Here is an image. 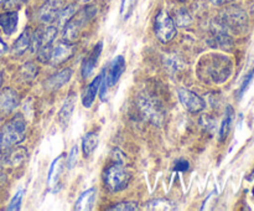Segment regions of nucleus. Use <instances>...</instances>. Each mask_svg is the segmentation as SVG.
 <instances>
[{
    "label": "nucleus",
    "instance_id": "f257e3e1",
    "mask_svg": "<svg viewBox=\"0 0 254 211\" xmlns=\"http://www.w3.org/2000/svg\"><path fill=\"white\" fill-rule=\"evenodd\" d=\"M25 137H26V122L21 114H17L6 122L0 129V151L9 150L16 144L21 143Z\"/></svg>",
    "mask_w": 254,
    "mask_h": 211
},
{
    "label": "nucleus",
    "instance_id": "f03ea898",
    "mask_svg": "<svg viewBox=\"0 0 254 211\" xmlns=\"http://www.w3.org/2000/svg\"><path fill=\"white\" fill-rule=\"evenodd\" d=\"M202 62L205 66L200 65V70H203L206 77L215 83H223L232 73V62L223 55H208Z\"/></svg>",
    "mask_w": 254,
    "mask_h": 211
},
{
    "label": "nucleus",
    "instance_id": "7ed1b4c3",
    "mask_svg": "<svg viewBox=\"0 0 254 211\" xmlns=\"http://www.w3.org/2000/svg\"><path fill=\"white\" fill-rule=\"evenodd\" d=\"M218 22L225 27L227 31L242 32L247 29L248 17L245 10L240 6H228L222 10L220 14Z\"/></svg>",
    "mask_w": 254,
    "mask_h": 211
},
{
    "label": "nucleus",
    "instance_id": "20e7f679",
    "mask_svg": "<svg viewBox=\"0 0 254 211\" xmlns=\"http://www.w3.org/2000/svg\"><path fill=\"white\" fill-rule=\"evenodd\" d=\"M97 10L94 6H86L81 11L74 14L64 26V37L66 41L72 42L77 40L79 36V32L83 29L84 25L88 24L89 20H92L96 15Z\"/></svg>",
    "mask_w": 254,
    "mask_h": 211
},
{
    "label": "nucleus",
    "instance_id": "39448f33",
    "mask_svg": "<svg viewBox=\"0 0 254 211\" xmlns=\"http://www.w3.org/2000/svg\"><path fill=\"white\" fill-rule=\"evenodd\" d=\"M130 174L122 165V161H116L104 171V183L111 191H122L129 185Z\"/></svg>",
    "mask_w": 254,
    "mask_h": 211
},
{
    "label": "nucleus",
    "instance_id": "423d86ee",
    "mask_svg": "<svg viewBox=\"0 0 254 211\" xmlns=\"http://www.w3.org/2000/svg\"><path fill=\"white\" fill-rule=\"evenodd\" d=\"M155 35L163 44L171 41L176 36V26L170 15L161 10L155 17Z\"/></svg>",
    "mask_w": 254,
    "mask_h": 211
},
{
    "label": "nucleus",
    "instance_id": "0eeeda50",
    "mask_svg": "<svg viewBox=\"0 0 254 211\" xmlns=\"http://www.w3.org/2000/svg\"><path fill=\"white\" fill-rule=\"evenodd\" d=\"M178 94L180 102L188 111L196 113V112H200L205 108V101L198 94H196L195 92L186 88H179Z\"/></svg>",
    "mask_w": 254,
    "mask_h": 211
},
{
    "label": "nucleus",
    "instance_id": "6e6552de",
    "mask_svg": "<svg viewBox=\"0 0 254 211\" xmlns=\"http://www.w3.org/2000/svg\"><path fill=\"white\" fill-rule=\"evenodd\" d=\"M57 35V29L55 26H46L45 29H40L35 31V34L31 36V46L35 52L39 49L45 46L52 45L55 37Z\"/></svg>",
    "mask_w": 254,
    "mask_h": 211
},
{
    "label": "nucleus",
    "instance_id": "1a4fd4ad",
    "mask_svg": "<svg viewBox=\"0 0 254 211\" xmlns=\"http://www.w3.org/2000/svg\"><path fill=\"white\" fill-rule=\"evenodd\" d=\"M62 10L61 0H47L39 11V17L42 22L56 21L60 11Z\"/></svg>",
    "mask_w": 254,
    "mask_h": 211
},
{
    "label": "nucleus",
    "instance_id": "9d476101",
    "mask_svg": "<svg viewBox=\"0 0 254 211\" xmlns=\"http://www.w3.org/2000/svg\"><path fill=\"white\" fill-rule=\"evenodd\" d=\"M19 104V96L12 88H4L0 92V114H10Z\"/></svg>",
    "mask_w": 254,
    "mask_h": 211
},
{
    "label": "nucleus",
    "instance_id": "9b49d317",
    "mask_svg": "<svg viewBox=\"0 0 254 211\" xmlns=\"http://www.w3.org/2000/svg\"><path fill=\"white\" fill-rule=\"evenodd\" d=\"M74 52V47L67 42H60L54 50H52L51 59H50V64L52 66H59V65L64 64V61H67L68 59H71V56Z\"/></svg>",
    "mask_w": 254,
    "mask_h": 211
},
{
    "label": "nucleus",
    "instance_id": "f8f14e48",
    "mask_svg": "<svg viewBox=\"0 0 254 211\" xmlns=\"http://www.w3.org/2000/svg\"><path fill=\"white\" fill-rule=\"evenodd\" d=\"M124 70H126V61H124V57L117 56L116 59L112 61L111 67H109V71L108 73H107V76H104L103 74L104 78H106L107 81V84H108L109 87L114 86V84L118 82V79L121 78Z\"/></svg>",
    "mask_w": 254,
    "mask_h": 211
},
{
    "label": "nucleus",
    "instance_id": "ddd939ff",
    "mask_svg": "<svg viewBox=\"0 0 254 211\" xmlns=\"http://www.w3.org/2000/svg\"><path fill=\"white\" fill-rule=\"evenodd\" d=\"M72 77V70L71 69H64L61 70L60 72L55 73L54 76L50 77L46 82H45V87L47 89H59L62 86L67 83Z\"/></svg>",
    "mask_w": 254,
    "mask_h": 211
},
{
    "label": "nucleus",
    "instance_id": "4468645a",
    "mask_svg": "<svg viewBox=\"0 0 254 211\" xmlns=\"http://www.w3.org/2000/svg\"><path fill=\"white\" fill-rule=\"evenodd\" d=\"M17 22H19L17 11H6L4 14H0V27L4 31V34H14L17 27Z\"/></svg>",
    "mask_w": 254,
    "mask_h": 211
},
{
    "label": "nucleus",
    "instance_id": "2eb2a0df",
    "mask_svg": "<svg viewBox=\"0 0 254 211\" xmlns=\"http://www.w3.org/2000/svg\"><path fill=\"white\" fill-rule=\"evenodd\" d=\"M102 79H103V73L98 74V76L91 82V84L87 87L86 92H84L83 101H82L83 102V106L86 107V108H89V107L92 106V103L94 102V99H96L97 92H98L99 88H101Z\"/></svg>",
    "mask_w": 254,
    "mask_h": 211
},
{
    "label": "nucleus",
    "instance_id": "dca6fc26",
    "mask_svg": "<svg viewBox=\"0 0 254 211\" xmlns=\"http://www.w3.org/2000/svg\"><path fill=\"white\" fill-rule=\"evenodd\" d=\"M101 52H102V42H98V44L93 47V50H92L89 56L86 59V61H84L83 67H82V74H83V77L91 76L94 67H96L97 61H98Z\"/></svg>",
    "mask_w": 254,
    "mask_h": 211
},
{
    "label": "nucleus",
    "instance_id": "f3484780",
    "mask_svg": "<svg viewBox=\"0 0 254 211\" xmlns=\"http://www.w3.org/2000/svg\"><path fill=\"white\" fill-rule=\"evenodd\" d=\"M96 189H89V190L84 191L81 196L78 198V200L76 201V206H74V210L78 211H87L92 210L93 209L94 203H96Z\"/></svg>",
    "mask_w": 254,
    "mask_h": 211
},
{
    "label": "nucleus",
    "instance_id": "a211bd4d",
    "mask_svg": "<svg viewBox=\"0 0 254 211\" xmlns=\"http://www.w3.org/2000/svg\"><path fill=\"white\" fill-rule=\"evenodd\" d=\"M64 160V154H62V155H60L59 158L55 159L54 163H52L51 168H50V171H49V178H47V184H49L50 188H52V186H57V184H59L60 181V175H61L62 173V168H64V164H62V161Z\"/></svg>",
    "mask_w": 254,
    "mask_h": 211
},
{
    "label": "nucleus",
    "instance_id": "6ab92c4d",
    "mask_svg": "<svg viewBox=\"0 0 254 211\" xmlns=\"http://www.w3.org/2000/svg\"><path fill=\"white\" fill-rule=\"evenodd\" d=\"M141 109H143L144 114L145 116H148L149 118L153 119L155 123H158L159 118H161V113H160V109H159V107L156 106V103L154 101H151V99H148V98H144L143 101H141Z\"/></svg>",
    "mask_w": 254,
    "mask_h": 211
},
{
    "label": "nucleus",
    "instance_id": "aec40b11",
    "mask_svg": "<svg viewBox=\"0 0 254 211\" xmlns=\"http://www.w3.org/2000/svg\"><path fill=\"white\" fill-rule=\"evenodd\" d=\"M73 109H74V97L71 94V96L66 99L64 107H62L61 111H60L59 113V122L61 123L62 127H66V124L68 123L69 118H71L72 113H73Z\"/></svg>",
    "mask_w": 254,
    "mask_h": 211
},
{
    "label": "nucleus",
    "instance_id": "412c9836",
    "mask_svg": "<svg viewBox=\"0 0 254 211\" xmlns=\"http://www.w3.org/2000/svg\"><path fill=\"white\" fill-rule=\"evenodd\" d=\"M30 42H31V40H30L29 31L25 30V31L20 35L19 39L15 41V44L12 45L11 54L14 55V56H20V55H22L27 49H29Z\"/></svg>",
    "mask_w": 254,
    "mask_h": 211
},
{
    "label": "nucleus",
    "instance_id": "4be33fe9",
    "mask_svg": "<svg viewBox=\"0 0 254 211\" xmlns=\"http://www.w3.org/2000/svg\"><path fill=\"white\" fill-rule=\"evenodd\" d=\"M97 145H98V134L94 133V132H88L82 141V149H83L84 155H91L96 150Z\"/></svg>",
    "mask_w": 254,
    "mask_h": 211
},
{
    "label": "nucleus",
    "instance_id": "5701e85b",
    "mask_svg": "<svg viewBox=\"0 0 254 211\" xmlns=\"http://www.w3.org/2000/svg\"><path fill=\"white\" fill-rule=\"evenodd\" d=\"M27 155V151L25 148H16L14 150L10 151L9 154L6 155L5 158V163L10 166H16L26 158Z\"/></svg>",
    "mask_w": 254,
    "mask_h": 211
},
{
    "label": "nucleus",
    "instance_id": "b1692460",
    "mask_svg": "<svg viewBox=\"0 0 254 211\" xmlns=\"http://www.w3.org/2000/svg\"><path fill=\"white\" fill-rule=\"evenodd\" d=\"M232 118H233V109L232 107H227L226 109L225 118H223L222 124H221L220 128V141H223L227 138L228 133L231 131V124H232Z\"/></svg>",
    "mask_w": 254,
    "mask_h": 211
},
{
    "label": "nucleus",
    "instance_id": "393cba45",
    "mask_svg": "<svg viewBox=\"0 0 254 211\" xmlns=\"http://www.w3.org/2000/svg\"><path fill=\"white\" fill-rule=\"evenodd\" d=\"M76 12H77V6L74 4L68 5V6H66V7H62V10L60 11L59 16H57V19H56L57 25L64 27V25L69 21V19H71V17L76 14Z\"/></svg>",
    "mask_w": 254,
    "mask_h": 211
},
{
    "label": "nucleus",
    "instance_id": "a878e982",
    "mask_svg": "<svg viewBox=\"0 0 254 211\" xmlns=\"http://www.w3.org/2000/svg\"><path fill=\"white\" fill-rule=\"evenodd\" d=\"M146 209L148 210H163V211H166V210H175V206H174V204L171 203V201L169 200H165V199H156V200H153V201H149L148 204H146Z\"/></svg>",
    "mask_w": 254,
    "mask_h": 211
},
{
    "label": "nucleus",
    "instance_id": "bb28decb",
    "mask_svg": "<svg viewBox=\"0 0 254 211\" xmlns=\"http://www.w3.org/2000/svg\"><path fill=\"white\" fill-rule=\"evenodd\" d=\"M36 73H37L36 66H35L34 64H31V62H27V64H25L24 66H22L21 76L24 77L26 81H31V79H34L35 76H36Z\"/></svg>",
    "mask_w": 254,
    "mask_h": 211
},
{
    "label": "nucleus",
    "instance_id": "cd10ccee",
    "mask_svg": "<svg viewBox=\"0 0 254 211\" xmlns=\"http://www.w3.org/2000/svg\"><path fill=\"white\" fill-rule=\"evenodd\" d=\"M138 204L135 203H129V201H126V203H119L116 204L114 206L109 208L108 210H118V211H135L138 210Z\"/></svg>",
    "mask_w": 254,
    "mask_h": 211
},
{
    "label": "nucleus",
    "instance_id": "c85d7f7f",
    "mask_svg": "<svg viewBox=\"0 0 254 211\" xmlns=\"http://www.w3.org/2000/svg\"><path fill=\"white\" fill-rule=\"evenodd\" d=\"M22 196H24V190L17 191V193L15 194L14 198H12V200L10 201L9 206H7V210H9V211L19 210V209H20V205H21Z\"/></svg>",
    "mask_w": 254,
    "mask_h": 211
},
{
    "label": "nucleus",
    "instance_id": "c756f323",
    "mask_svg": "<svg viewBox=\"0 0 254 211\" xmlns=\"http://www.w3.org/2000/svg\"><path fill=\"white\" fill-rule=\"evenodd\" d=\"M191 22V17L189 15V12L186 10H180V11L176 14V24L180 25V26H186Z\"/></svg>",
    "mask_w": 254,
    "mask_h": 211
},
{
    "label": "nucleus",
    "instance_id": "7c9ffc66",
    "mask_svg": "<svg viewBox=\"0 0 254 211\" xmlns=\"http://www.w3.org/2000/svg\"><path fill=\"white\" fill-rule=\"evenodd\" d=\"M253 77H254V67L252 69V71H251L250 73H248L247 76H246V78L243 79L242 84H241L240 91H238V98H241V97H242L243 94H245V92L247 91L248 87H250V84H251V82H252Z\"/></svg>",
    "mask_w": 254,
    "mask_h": 211
},
{
    "label": "nucleus",
    "instance_id": "2f4dec72",
    "mask_svg": "<svg viewBox=\"0 0 254 211\" xmlns=\"http://www.w3.org/2000/svg\"><path fill=\"white\" fill-rule=\"evenodd\" d=\"M77 158H78V148L76 145L71 149V153H69L68 158H67V168H74V165L77 164Z\"/></svg>",
    "mask_w": 254,
    "mask_h": 211
},
{
    "label": "nucleus",
    "instance_id": "473e14b6",
    "mask_svg": "<svg viewBox=\"0 0 254 211\" xmlns=\"http://www.w3.org/2000/svg\"><path fill=\"white\" fill-rule=\"evenodd\" d=\"M189 169V161L186 160H178L174 166V170L175 171H185Z\"/></svg>",
    "mask_w": 254,
    "mask_h": 211
},
{
    "label": "nucleus",
    "instance_id": "72a5a7b5",
    "mask_svg": "<svg viewBox=\"0 0 254 211\" xmlns=\"http://www.w3.org/2000/svg\"><path fill=\"white\" fill-rule=\"evenodd\" d=\"M233 1V0H211V2L215 5H225V4H228V2Z\"/></svg>",
    "mask_w": 254,
    "mask_h": 211
},
{
    "label": "nucleus",
    "instance_id": "f704fd0d",
    "mask_svg": "<svg viewBox=\"0 0 254 211\" xmlns=\"http://www.w3.org/2000/svg\"><path fill=\"white\" fill-rule=\"evenodd\" d=\"M5 51H6V45H5V42L0 39V57L5 54Z\"/></svg>",
    "mask_w": 254,
    "mask_h": 211
},
{
    "label": "nucleus",
    "instance_id": "c9c22d12",
    "mask_svg": "<svg viewBox=\"0 0 254 211\" xmlns=\"http://www.w3.org/2000/svg\"><path fill=\"white\" fill-rule=\"evenodd\" d=\"M1 82H2V73L1 71H0V86H1Z\"/></svg>",
    "mask_w": 254,
    "mask_h": 211
},
{
    "label": "nucleus",
    "instance_id": "e433bc0d",
    "mask_svg": "<svg viewBox=\"0 0 254 211\" xmlns=\"http://www.w3.org/2000/svg\"><path fill=\"white\" fill-rule=\"evenodd\" d=\"M180 1H183V2H185V1H188V0H180Z\"/></svg>",
    "mask_w": 254,
    "mask_h": 211
},
{
    "label": "nucleus",
    "instance_id": "4c0bfd02",
    "mask_svg": "<svg viewBox=\"0 0 254 211\" xmlns=\"http://www.w3.org/2000/svg\"><path fill=\"white\" fill-rule=\"evenodd\" d=\"M2 1H4V0H0V2H2Z\"/></svg>",
    "mask_w": 254,
    "mask_h": 211
}]
</instances>
